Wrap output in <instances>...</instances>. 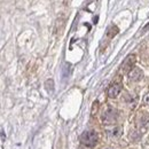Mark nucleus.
<instances>
[{
  "instance_id": "f257e3e1",
  "label": "nucleus",
  "mask_w": 149,
  "mask_h": 149,
  "mask_svg": "<svg viewBox=\"0 0 149 149\" xmlns=\"http://www.w3.org/2000/svg\"><path fill=\"white\" fill-rule=\"evenodd\" d=\"M80 141L84 146L92 148L97 142V134L94 131H85L80 136Z\"/></svg>"
},
{
  "instance_id": "f03ea898",
  "label": "nucleus",
  "mask_w": 149,
  "mask_h": 149,
  "mask_svg": "<svg viewBox=\"0 0 149 149\" xmlns=\"http://www.w3.org/2000/svg\"><path fill=\"white\" fill-rule=\"evenodd\" d=\"M134 63H135V56L133 55V54L127 55V57L125 58V61L120 65V71L124 72V74H129L131 70L134 68Z\"/></svg>"
},
{
  "instance_id": "7ed1b4c3",
  "label": "nucleus",
  "mask_w": 149,
  "mask_h": 149,
  "mask_svg": "<svg viewBox=\"0 0 149 149\" xmlns=\"http://www.w3.org/2000/svg\"><path fill=\"white\" fill-rule=\"evenodd\" d=\"M116 118H117V113L116 111L112 109V108H108L106 111L103 112V116H102V119L106 124H112L116 122Z\"/></svg>"
},
{
  "instance_id": "20e7f679",
  "label": "nucleus",
  "mask_w": 149,
  "mask_h": 149,
  "mask_svg": "<svg viewBox=\"0 0 149 149\" xmlns=\"http://www.w3.org/2000/svg\"><path fill=\"white\" fill-rule=\"evenodd\" d=\"M122 88H123V86H122V83H120V81H115V83H112L111 85L109 86V88H108V96L111 97V99L116 97L118 94L120 93Z\"/></svg>"
},
{
  "instance_id": "39448f33",
  "label": "nucleus",
  "mask_w": 149,
  "mask_h": 149,
  "mask_svg": "<svg viewBox=\"0 0 149 149\" xmlns=\"http://www.w3.org/2000/svg\"><path fill=\"white\" fill-rule=\"evenodd\" d=\"M142 76H143V74H142L141 69H139V68H133L129 72V77H130L131 80H133V81H139L142 78Z\"/></svg>"
},
{
  "instance_id": "423d86ee",
  "label": "nucleus",
  "mask_w": 149,
  "mask_h": 149,
  "mask_svg": "<svg viewBox=\"0 0 149 149\" xmlns=\"http://www.w3.org/2000/svg\"><path fill=\"white\" fill-rule=\"evenodd\" d=\"M117 33H118V28L115 26V25H111V26L108 29V32H107V35H108V37L109 38L115 37Z\"/></svg>"
},
{
  "instance_id": "0eeeda50",
  "label": "nucleus",
  "mask_w": 149,
  "mask_h": 149,
  "mask_svg": "<svg viewBox=\"0 0 149 149\" xmlns=\"http://www.w3.org/2000/svg\"><path fill=\"white\" fill-rule=\"evenodd\" d=\"M45 87L48 92H53L54 91V80L53 79H47L45 83Z\"/></svg>"
},
{
  "instance_id": "6e6552de",
  "label": "nucleus",
  "mask_w": 149,
  "mask_h": 149,
  "mask_svg": "<svg viewBox=\"0 0 149 149\" xmlns=\"http://www.w3.org/2000/svg\"><path fill=\"white\" fill-rule=\"evenodd\" d=\"M108 132H109V134H110L111 136L118 138V136L120 135V133H122V129H120V127H113V130L108 131Z\"/></svg>"
},
{
  "instance_id": "1a4fd4ad",
  "label": "nucleus",
  "mask_w": 149,
  "mask_h": 149,
  "mask_svg": "<svg viewBox=\"0 0 149 149\" xmlns=\"http://www.w3.org/2000/svg\"><path fill=\"white\" fill-rule=\"evenodd\" d=\"M143 102L149 107V93H147L146 95H145V97H143Z\"/></svg>"
},
{
  "instance_id": "9d476101",
  "label": "nucleus",
  "mask_w": 149,
  "mask_h": 149,
  "mask_svg": "<svg viewBox=\"0 0 149 149\" xmlns=\"http://www.w3.org/2000/svg\"><path fill=\"white\" fill-rule=\"evenodd\" d=\"M148 29H149V23L147 24V25H146V26H145V29H143V30L146 31V30H148Z\"/></svg>"
},
{
  "instance_id": "9b49d317",
  "label": "nucleus",
  "mask_w": 149,
  "mask_h": 149,
  "mask_svg": "<svg viewBox=\"0 0 149 149\" xmlns=\"http://www.w3.org/2000/svg\"><path fill=\"white\" fill-rule=\"evenodd\" d=\"M106 149H110V148H106Z\"/></svg>"
}]
</instances>
